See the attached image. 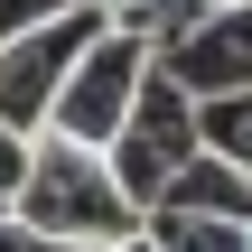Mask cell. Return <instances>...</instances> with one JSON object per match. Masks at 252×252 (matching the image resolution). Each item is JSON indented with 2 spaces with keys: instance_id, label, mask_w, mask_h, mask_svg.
<instances>
[{
  "instance_id": "cell-11",
  "label": "cell",
  "mask_w": 252,
  "mask_h": 252,
  "mask_svg": "<svg viewBox=\"0 0 252 252\" xmlns=\"http://www.w3.org/2000/svg\"><path fill=\"white\" fill-rule=\"evenodd\" d=\"M0 252H65V243H47V234H28L19 215H0Z\"/></svg>"
},
{
  "instance_id": "cell-9",
  "label": "cell",
  "mask_w": 252,
  "mask_h": 252,
  "mask_svg": "<svg viewBox=\"0 0 252 252\" xmlns=\"http://www.w3.org/2000/svg\"><path fill=\"white\" fill-rule=\"evenodd\" d=\"M65 9H84V0H0V37H28V28L65 19Z\"/></svg>"
},
{
  "instance_id": "cell-5",
  "label": "cell",
  "mask_w": 252,
  "mask_h": 252,
  "mask_svg": "<svg viewBox=\"0 0 252 252\" xmlns=\"http://www.w3.org/2000/svg\"><path fill=\"white\" fill-rule=\"evenodd\" d=\"M159 75H168L187 103L243 94V84H252V0H243V9H206L187 37H168V47H159Z\"/></svg>"
},
{
  "instance_id": "cell-13",
  "label": "cell",
  "mask_w": 252,
  "mask_h": 252,
  "mask_svg": "<svg viewBox=\"0 0 252 252\" xmlns=\"http://www.w3.org/2000/svg\"><path fill=\"white\" fill-rule=\"evenodd\" d=\"M215 9H243V0H215Z\"/></svg>"
},
{
  "instance_id": "cell-2",
  "label": "cell",
  "mask_w": 252,
  "mask_h": 252,
  "mask_svg": "<svg viewBox=\"0 0 252 252\" xmlns=\"http://www.w3.org/2000/svg\"><path fill=\"white\" fill-rule=\"evenodd\" d=\"M187 159H196V103H187V94H178V84L150 65L140 103H131V112H122V131L103 140V168H112V187H122V196L150 215Z\"/></svg>"
},
{
  "instance_id": "cell-10",
  "label": "cell",
  "mask_w": 252,
  "mask_h": 252,
  "mask_svg": "<svg viewBox=\"0 0 252 252\" xmlns=\"http://www.w3.org/2000/svg\"><path fill=\"white\" fill-rule=\"evenodd\" d=\"M19 178H28V131H9V122H0V215L19 206Z\"/></svg>"
},
{
  "instance_id": "cell-4",
  "label": "cell",
  "mask_w": 252,
  "mask_h": 252,
  "mask_svg": "<svg viewBox=\"0 0 252 252\" xmlns=\"http://www.w3.org/2000/svg\"><path fill=\"white\" fill-rule=\"evenodd\" d=\"M112 19H103V0H84V9H65V19H47V28H28V37H0V122L9 131H47V103H56V84L75 75V56L103 37Z\"/></svg>"
},
{
  "instance_id": "cell-8",
  "label": "cell",
  "mask_w": 252,
  "mask_h": 252,
  "mask_svg": "<svg viewBox=\"0 0 252 252\" xmlns=\"http://www.w3.org/2000/svg\"><path fill=\"white\" fill-rule=\"evenodd\" d=\"M206 9H215V0H103V19H112L122 37H140L150 56H159L168 37H187V28H196Z\"/></svg>"
},
{
  "instance_id": "cell-7",
  "label": "cell",
  "mask_w": 252,
  "mask_h": 252,
  "mask_svg": "<svg viewBox=\"0 0 252 252\" xmlns=\"http://www.w3.org/2000/svg\"><path fill=\"white\" fill-rule=\"evenodd\" d=\"M196 150H215L224 168L252 178V84H243V94H206V103H196Z\"/></svg>"
},
{
  "instance_id": "cell-3",
  "label": "cell",
  "mask_w": 252,
  "mask_h": 252,
  "mask_svg": "<svg viewBox=\"0 0 252 252\" xmlns=\"http://www.w3.org/2000/svg\"><path fill=\"white\" fill-rule=\"evenodd\" d=\"M150 47L140 37H122V28H103L84 56H75V75L56 84V103H47V140H75V150H103L112 131H122V112L140 103V84H150Z\"/></svg>"
},
{
  "instance_id": "cell-12",
  "label": "cell",
  "mask_w": 252,
  "mask_h": 252,
  "mask_svg": "<svg viewBox=\"0 0 252 252\" xmlns=\"http://www.w3.org/2000/svg\"><path fill=\"white\" fill-rule=\"evenodd\" d=\"M112 252H150V243H140V234H131V243H112Z\"/></svg>"
},
{
  "instance_id": "cell-1",
  "label": "cell",
  "mask_w": 252,
  "mask_h": 252,
  "mask_svg": "<svg viewBox=\"0 0 252 252\" xmlns=\"http://www.w3.org/2000/svg\"><path fill=\"white\" fill-rule=\"evenodd\" d=\"M28 234H47V243L65 252H112L140 234V206L112 187V168H103V150H75V140H28V178H19V206H9Z\"/></svg>"
},
{
  "instance_id": "cell-6",
  "label": "cell",
  "mask_w": 252,
  "mask_h": 252,
  "mask_svg": "<svg viewBox=\"0 0 252 252\" xmlns=\"http://www.w3.org/2000/svg\"><path fill=\"white\" fill-rule=\"evenodd\" d=\"M159 206H178V215H252V178H243V168H224L215 150H196V159L168 178Z\"/></svg>"
}]
</instances>
